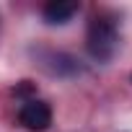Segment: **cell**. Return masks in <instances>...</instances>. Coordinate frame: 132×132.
<instances>
[{
	"label": "cell",
	"instance_id": "6da1fadb",
	"mask_svg": "<svg viewBox=\"0 0 132 132\" xmlns=\"http://www.w3.org/2000/svg\"><path fill=\"white\" fill-rule=\"evenodd\" d=\"M86 49L96 62H109L119 49V21L111 13H96L88 21Z\"/></svg>",
	"mask_w": 132,
	"mask_h": 132
},
{
	"label": "cell",
	"instance_id": "7a4b0ae2",
	"mask_svg": "<svg viewBox=\"0 0 132 132\" xmlns=\"http://www.w3.org/2000/svg\"><path fill=\"white\" fill-rule=\"evenodd\" d=\"M18 122L31 132H44L52 124V106L42 98H29L18 109Z\"/></svg>",
	"mask_w": 132,
	"mask_h": 132
},
{
	"label": "cell",
	"instance_id": "3957f363",
	"mask_svg": "<svg viewBox=\"0 0 132 132\" xmlns=\"http://www.w3.org/2000/svg\"><path fill=\"white\" fill-rule=\"evenodd\" d=\"M80 11V5L75 0H52L42 8V16L49 26H65L68 21H73V16Z\"/></svg>",
	"mask_w": 132,
	"mask_h": 132
},
{
	"label": "cell",
	"instance_id": "277c9868",
	"mask_svg": "<svg viewBox=\"0 0 132 132\" xmlns=\"http://www.w3.org/2000/svg\"><path fill=\"white\" fill-rule=\"evenodd\" d=\"M13 93H16V96H23V101L36 98V88H34V83H31V80H21V83L13 88Z\"/></svg>",
	"mask_w": 132,
	"mask_h": 132
}]
</instances>
